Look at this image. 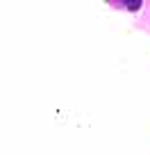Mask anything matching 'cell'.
I'll list each match as a JSON object with an SVG mask.
<instances>
[{
	"label": "cell",
	"mask_w": 150,
	"mask_h": 155,
	"mask_svg": "<svg viewBox=\"0 0 150 155\" xmlns=\"http://www.w3.org/2000/svg\"><path fill=\"white\" fill-rule=\"evenodd\" d=\"M123 5H125L127 9L136 12V9H139V7H141V0H132V2H130V0H123Z\"/></svg>",
	"instance_id": "6da1fadb"
}]
</instances>
